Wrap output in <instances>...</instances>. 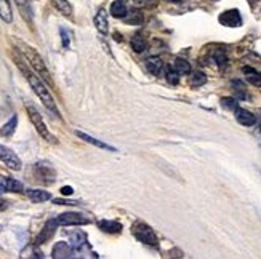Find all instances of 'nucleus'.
Listing matches in <instances>:
<instances>
[{
	"label": "nucleus",
	"mask_w": 261,
	"mask_h": 259,
	"mask_svg": "<svg viewBox=\"0 0 261 259\" xmlns=\"http://www.w3.org/2000/svg\"><path fill=\"white\" fill-rule=\"evenodd\" d=\"M124 21L130 26H139V24L144 23V16L139 10H133V11L127 13V16L124 18Z\"/></svg>",
	"instance_id": "b1692460"
},
{
	"label": "nucleus",
	"mask_w": 261,
	"mask_h": 259,
	"mask_svg": "<svg viewBox=\"0 0 261 259\" xmlns=\"http://www.w3.org/2000/svg\"><path fill=\"white\" fill-rule=\"evenodd\" d=\"M109 11L114 18H122L124 19L127 16V13H129V8H127L124 0H116V2H112Z\"/></svg>",
	"instance_id": "6ab92c4d"
},
{
	"label": "nucleus",
	"mask_w": 261,
	"mask_h": 259,
	"mask_svg": "<svg viewBox=\"0 0 261 259\" xmlns=\"http://www.w3.org/2000/svg\"><path fill=\"white\" fill-rule=\"evenodd\" d=\"M6 208H8V202L0 199V211H3V209H6Z\"/></svg>",
	"instance_id": "c9c22d12"
},
{
	"label": "nucleus",
	"mask_w": 261,
	"mask_h": 259,
	"mask_svg": "<svg viewBox=\"0 0 261 259\" xmlns=\"http://www.w3.org/2000/svg\"><path fill=\"white\" fill-rule=\"evenodd\" d=\"M205 83H207V75L200 71H194L191 77H189V85L194 88H199L202 85H205Z\"/></svg>",
	"instance_id": "cd10ccee"
},
{
	"label": "nucleus",
	"mask_w": 261,
	"mask_h": 259,
	"mask_svg": "<svg viewBox=\"0 0 261 259\" xmlns=\"http://www.w3.org/2000/svg\"><path fill=\"white\" fill-rule=\"evenodd\" d=\"M61 194L63 195H72L74 194V189L69 187V186H65V187H61Z\"/></svg>",
	"instance_id": "f704fd0d"
},
{
	"label": "nucleus",
	"mask_w": 261,
	"mask_h": 259,
	"mask_svg": "<svg viewBox=\"0 0 261 259\" xmlns=\"http://www.w3.org/2000/svg\"><path fill=\"white\" fill-rule=\"evenodd\" d=\"M60 226H85V224L90 222V219L85 214L82 213H74V211H67L63 213L56 218Z\"/></svg>",
	"instance_id": "423d86ee"
},
{
	"label": "nucleus",
	"mask_w": 261,
	"mask_h": 259,
	"mask_svg": "<svg viewBox=\"0 0 261 259\" xmlns=\"http://www.w3.org/2000/svg\"><path fill=\"white\" fill-rule=\"evenodd\" d=\"M69 243L70 247L74 248L75 253H80L85 248H88V242H87V235L82 230H75V232H69Z\"/></svg>",
	"instance_id": "1a4fd4ad"
},
{
	"label": "nucleus",
	"mask_w": 261,
	"mask_h": 259,
	"mask_svg": "<svg viewBox=\"0 0 261 259\" xmlns=\"http://www.w3.org/2000/svg\"><path fill=\"white\" fill-rule=\"evenodd\" d=\"M16 42V45L19 48V52L21 54L24 56V59L29 62V66L34 69V72L37 74L40 79H44L45 82H48L52 85V75H50V71L47 69V64H45V61L44 58L39 54V52L35 50V48L29 47L27 44H24V42H19V40H15Z\"/></svg>",
	"instance_id": "f03ea898"
},
{
	"label": "nucleus",
	"mask_w": 261,
	"mask_h": 259,
	"mask_svg": "<svg viewBox=\"0 0 261 259\" xmlns=\"http://www.w3.org/2000/svg\"><path fill=\"white\" fill-rule=\"evenodd\" d=\"M236 120L242 125V127H253L257 122V117L252 114L250 110H247L244 107H237L236 110Z\"/></svg>",
	"instance_id": "f8f14e48"
},
{
	"label": "nucleus",
	"mask_w": 261,
	"mask_h": 259,
	"mask_svg": "<svg viewBox=\"0 0 261 259\" xmlns=\"http://www.w3.org/2000/svg\"><path fill=\"white\" fill-rule=\"evenodd\" d=\"M60 34H61L63 47H65V48H69V45H70V32H69L67 29H65V27H61V29H60Z\"/></svg>",
	"instance_id": "473e14b6"
},
{
	"label": "nucleus",
	"mask_w": 261,
	"mask_h": 259,
	"mask_svg": "<svg viewBox=\"0 0 261 259\" xmlns=\"http://www.w3.org/2000/svg\"><path fill=\"white\" fill-rule=\"evenodd\" d=\"M0 162H3L5 166H8L13 171H19L21 168H23L21 158L10 148H6V146H2V144H0Z\"/></svg>",
	"instance_id": "39448f33"
},
{
	"label": "nucleus",
	"mask_w": 261,
	"mask_h": 259,
	"mask_svg": "<svg viewBox=\"0 0 261 259\" xmlns=\"http://www.w3.org/2000/svg\"><path fill=\"white\" fill-rule=\"evenodd\" d=\"M131 234L141 243L149 245V247H154V248L159 247V239H157L156 232H154L151 226H147V224L143 222V221H136L135 224H133Z\"/></svg>",
	"instance_id": "7ed1b4c3"
},
{
	"label": "nucleus",
	"mask_w": 261,
	"mask_h": 259,
	"mask_svg": "<svg viewBox=\"0 0 261 259\" xmlns=\"http://www.w3.org/2000/svg\"><path fill=\"white\" fill-rule=\"evenodd\" d=\"M15 2H16L23 18L27 21V23H32V10H31V2H29V0H15Z\"/></svg>",
	"instance_id": "a878e982"
},
{
	"label": "nucleus",
	"mask_w": 261,
	"mask_h": 259,
	"mask_svg": "<svg viewBox=\"0 0 261 259\" xmlns=\"http://www.w3.org/2000/svg\"><path fill=\"white\" fill-rule=\"evenodd\" d=\"M98 227H100L104 234H111V235H117L122 232V224L112 219H100L98 221Z\"/></svg>",
	"instance_id": "9b49d317"
},
{
	"label": "nucleus",
	"mask_w": 261,
	"mask_h": 259,
	"mask_svg": "<svg viewBox=\"0 0 261 259\" xmlns=\"http://www.w3.org/2000/svg\"><path fill=\"white\" fill-rule=\"evenodd\" d=\"M218 19H220V23L223 26H228V27H239L242 24V16H241V13H239V10L236 8L223 11Z\"/></svg>",
	"instance_id": "6e6552de"
},
{
	"label": "nucleus",
	"mask_w": 261,
	"mask_h": 259,
	"mask_svg": "<svg viewBox=\"0 0 261 259\" xmlns=\"http://www.w3.org/2000/svg\"><path fill=\"white\" fill-rule=\"evenodd\" d=\"M244 74H245V77H247V80H249V82L252 83V85L261 87V74L257 72L253 67L245 66V67H244Z\"/></svg>",
	"instance_id": "bb28decb"
},
{
	"label": "nucleus",
	"mask_w": 261,
	"mask_h": 259,
	"mask_svg": "<svg viewBox=\"0 0 261 259\" xmlns=\"http://www.w3.org/2000/svg\"><path fill=\"white\" fill-rule=\"evenodd\" d=\"M258 213H260V214H261V209H258ZM260 218H261V216H260Z\"/></svg>",
	"instance_id": "58836bf2"
},
{
	"label": "nucleus",
	"mask_w": 261,
	"mask_h": 259,
	"mask_svg": "<svg viewBox=\"0 0 261 259\" xmlns=\"http://www.w3.org/2000/svg\"><path fill=\"white\" fill-rule=\"evenodd\" d=\"M75 135L79 136L80 139H83V141H85V143H88V144H91V146H96V148H100V149L112 151V152H116V151H117L116 148H112V146H109V144H106V143L100 141V139L91 138L90 135H87V133H83V131H79V130H77V131H75Z\"/></svg>",
	"instance_id": "4468645a"
},
{
	"label": "nucleus",
	"mask_w": 261,
	"mask_h": 259,
	"mask_svg": "<svg viewBox=\"0 0 261 259\" xmlns=\"http://www.w3.org/2000/svg\"><path fill=\"white\" fill-rule=\"evenodd\" d=\"M164 61H162L160 56H149L146 59V69L149 71L152 75H160L162 69H164Z\"/></svg>",
	"instance_id": "f3484780"
},
{
	"label": "nucleus",
	"mask_w": 261,
	"mask_h": 259,
	"mask_svg": "<svg viewBox=\"0 0 261 259\" xmlns=\"http://www.w3.org/2000/svg\"><path fill=\"white\" fill-rule=\"evenodd\" d=\"M211 61L215 62L216 67H226L228 66V56H226V52L224 50H215L213 53H211Z\"/></svg>",
	"instance_id": "c85d7f7f"
},
{
	"label": "nucleus",
	"mask_w": 261,
	"mask_h": 259,
	"mask_svg": "<svg viewBox=\"0 0 261 259\" xmlns=\"http://www.w3.org/2000/svg\"><path fill=\"white\" fill-rule=\"evenodd\" d=\"M74 255H75V251L67 242H58L52 251L53 259H67V258H74Z\"/></svg>",
	"instance_id": "9d476101"
},
{
	"label": "nucleus",
	"mask_w": 261,
	"mask_h": 259,
	"mask_svg": "<svg viewBox=\"0 0 261 259\" xmlns=\"http://www.w3.org/2000/svg\"><path fill=\"white\" fill-rule=\"evenodd\" d=\"M58 226H60V224H58V221H56V219H48L45 222V226L42 227L40 234L35 237V245H44L48 240H52L53 235L56 234V229H58Z\"/></svg>",
	"instance_id": "0eeeda50"
},
{
	"label": "nucleus",
	"mask_w": 261,
	"mask_h": 259,
	"mask_svg": "<svg viewBox=\"0 0 261 259\" xmlns=\"http://www.w3.org/2000/svg\"><path fill=\"white\" fill-rule=\"evenodd\" d=\"M172 67L175 69L176 72H178L180 75H189L191 74V64L186 61V59H183V58H176L173 61V64Z\"/></svg>",
	"instance_id": "393cba45"
},
{
	"label": "nucleus",
	"mask_w": 261,
	"mask_h": 259,
	"mask_svg": "<svg viewBox=\"0 0 261 259\" xmlns=\"http://www.w3.org/2000/svg\"><path fill=\"white\" fill-rule=\"evenodd\" d=\"M165 79L170 85H178L180 83V74L176 72L172 66H167L165 67Z\"/></svg>",
	"instance_id": "c756f323"
},
{
	"label": "nucleus",
	"mask_w": 261,
	"mask_h": 259,
	"mask_svg": "<svg viewBox=\"0 0 261 259\" xmlns=\"http://www.w3.org/2000/svg\"><path fill=\"white\" fill-rule=\"evenodd\" d=\"M215 2H216V0H215Z\"/></svg>",
	"instance_id": "ea45409f"
},
{
	"label": "nucleus",
	"mask_w": 261,
	"mask_h": 259,
	"mask_svg": "<svg viewBox=\"0 0 261 259\" xmlns=\"http://www.w3.org/2000/svg\"><path fill=\"white\" fill-rule=\"evenodd\" d=\"M2 192H5V187L2 186V183H0V194H2Z\"/></svg>",
	"instance_id": "4c0bfd02"
},
{
	"label": "nucleus",
	"mask_w": 261,
	"mask_h": 259,
	"mask_svg": "<svg viewBox=\"0 0 261 259\" xmlns=\"http://www.w3.org/2000/svg\"><path fill=\"white\" fill-rule=\"evenodd\" d=\"M16 66L19 67V71L23 72L24 79L27 80V83H29L31 88L34 90V93L39 96V100H40L42 103H44V106H45L48 110H50L53 115H56V117H60V118H61L60 110H58V107H56V101L53 100V96H52V93H50V90L47 88L45 83L39 79V75H37V74H34V72H31L29 69H27V67L23 64V62L18 61V59H16Z\"/></svg>",
	"instance_id": "f257e3e1"
},
{
	"label": "nucleus",
	"mask_w": 261,
	"mask_h": 259,
	"mask_svg": "<svg viewBox=\"0 0 261 259\" xmlns=\"http://www.w3.org/2000/svg\"><path fill=\"white\" fill-rule=\"evenodd\" d=\"M35 173H37L39 179H42V181H47V178H50L53 181L56 176V173L50 166V163H45V162H39L37 165H35Z\"/></svg>",
	"instance_id": "2eb2a0df"
},
{
	"label": "nucleus",
	"mask_w": 261,
	"mask_h": 259,
	"mask_svg": "<svg viewBox=\"0 0 261 259\" xmlns=\"http://www.w3.org/2000/svg\"><path fill=\"white\" fill-rule=\"evenodd\" d=\"M0 183H2V186L5 187V192H15V194H19L24 191V186L23 183H19V181L13 179V178H3L0 176Z\"/></svg>",
	"instance_id": "a211bd4d"
},
{
	"label": "nucleus",
	"mask_w": 261,
	"mask_h": 259,
	"mask_svg": "<svg viewBox=\"0 0 261 259\" xmlns=\"http://www.w3.org/2000/svg\"><path fill=\"white\" fill-rule=\"evenodd\" d=\"M130 45H131V50L135 53H143L147 47V42H146L143 34H135L130 40Z\"/></svg>",
	"instance_id": "412c9836"
},
{
	"label": "nucleus",
	"mask_w": 261,
	"mask_h": 259,
	"mask_svg": "<svg viewBox=\"0 0 261 259\" xmlns=\"http://www.w3.org/2000/svg\"><path fill=\"white\" fill-rule=\"evenodd\" d=\"M221 106L224 109H229V110H236L239 106H237V101L234 100V98H223L221 100Z\"/></svg>",
	"instance_id": "2f4dec72"
},
{
	"label": "nucleus",
	"mask_w": 261,
	"mask_h": 259,
	"mask_svg": "<svg viewBox=\"0 0 261 259\" xmlns=\"http://www.w3.org/2000/svg\"><path fill=\"white\" fill-rule=\"evenodd\" d=\"M26 110H27V115H29V120L32 122V125L35 127V130H37L39 135L48 143H56L55 136L50 133V130L47 128V125L44 122V117H42L40 112L35 109L32 104H26Z\"/></svg>",
	"instance_id": "20e7f679"
},
{
	"label": "nucleus",
	"mask_w": 261,
	"mask_h": 259,
	"mask_svg": "<svg viewBox=\"0 0 261 259\" xmlns=\"http://www.w3.org/2000/svg\"><path fill=\"white\" fill-rule=\"evenodd\" d=\"M52 3L56 10H58L61 15H65L66 18H72L74 11H72V5H70L67 0H52Z\"/></svg>",
	"instance_id": "aec40b11"
},
{
	"label": "nucleus",
	"mask_w": 261,
	"mask_h": 259,
	"mask_svg": "<svg viewBox=\"0 0 261 259\" xmlns=\"http://www.w3.org/2000/svg\"><path fill=\"white\" fill-rule=\"evenodd\" d=\"M27 197L32 204H44V202L52 199V194L48 191H42V189H29L27 191Z\"/></svg>",
	"instance_id": "dca6fc26"
},
{
	"label": "nucleus",
	"mask_w": 261,
	"mask_h": 259,
	"mask_svg": "<svg viewBox=\"0 0 261 259\" xmlns=\"http://www.w3.org/2000/svg\"><path fill=\"white\" fill-rule=\"evenodd\" d=\"M16 127H18V115H11V118L8 122H6L2 128H0V135L5 136V138H10L13 136V133L16 131Z\"/></svg>",
	"instance_id": "4be33fe9"
},
{
	"label": "nucleus",
	"mask_w": 261,
	"mask_h": 259,
	"mask_svg": "<svg viewBox=\"0 0 261 259\" xmlns=\"http://www.w3.org/2000/svg\"><path fill=\"white\" fill-rule=\"evenodd\" d=\"M131 2L138 8H154L159 3V0H131Z\"/></svg>",
	"instance_id": "7c9ffc66"
},
{
	"label": "nucleus",
	"mask_w": 261,
	"mask_h": 259,
	"mask_svg": "<svg viewBox=\"0 0 261 259\" xmlns=\"http://www.w3.org/2000/svg\"><path fill=\"white\" fill-rule=\"evenodd\" d=\"M0 19L5 23H11L13 21V11L10 0H0Z\"/></svg>",
	"instance_id": "5701e85b"
},
{
	"label": "nucleus",
	"mask_w": 261,
	"mask_h": 259,
	"mask_svg": "<svg viewBox=\"0 0 261 259\" xmlns=\"http://www.w3.org/2000/svg\"><path fill=\"white\" fill-rule=\"evenodd\" d=\"M95 27L98 29V32L103 34V36H106V34L109 32V24H108V11H106L104 8H100L98 10V13L95 15Z\"/></svg>",
	"instance_id": "ddd939ff"
},
{
	"label": "nucleus",
	"mask_w": 261,
	"mask_h": 259,
	"mask_svg": "<svg viewBox=\"0 0 261 259\" xmlns=\"http://www.w3.org/2000/svg\"><path fill=\"white\" fill-rule=\"evenodd\" d=\"M53 204H56V205H72V207H75V205H79V202H75V200H63V199H55V200H53Z\"/></svg>",
	"instance_id": "72a5a7b5"
},
{
	"label": "nucleus",
	"mask_w": 261,
	"mask_h": 259,
	"mask_svg": "<svg viewBox=\"0 0 261 259\" xmlns=\"http://www.w3.org/2000/svg\"><path fill=\"white\" fill-rule=\"evenodd\" d=\"M165 2H170V3H181L183 0H165Z\"/></svg>",
	"instance_id": "e433bc0d"
}]
</instances>
